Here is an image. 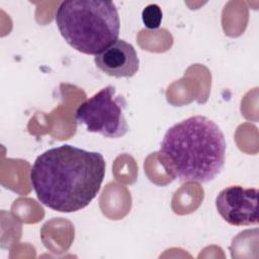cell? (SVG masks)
Returning a JSON list of instances; mask_svg holds the SVG:
<instances>
[{
    "label": "cell",
    "mask_w": 259,
    "mask_h": 259,
    "mask_svg": "<svg viewBox=\"0 0 259 259\" xmlns=\"http://www.w3.org/2000/svg\"><path fill=\"white\" fill-rule=\"evenodd\" d=\"M226 148L219 125L206 116L194 115L166 132L158 159L166 172L181 182L207 183L223 170Z\"/></svg>",
    "instance_id": "obj_2"
},
{
    "label": "cell",
    "mask_w": 259,
    "mask_h": 259,
    "mask_svg": "<svg viewBox=\"0 0 259 259\" xmlns=\"http://www.w3.org/2000/svg\"><path fill=\"white\" fill-rule=\"evenodd\" d=\"M163 13L159 5L149 4L147 5L142 12V20L144 25L151 30H156L160 27L162 22Z\"/></svg>",
    "instance_id": "obj_7"
},
{
    "label": "cell",
    "mask_w": 259,
    "mask_h": 259,
    "mask_svg": "<svg viewBox=\"0 0 259 259\" xmlns=\"http://www.w3.org/2000/svg\"><path fill=\"white\" fill-rule=\"evenodd\" d=\"M55 20L66 42L82 54L96 56L118 39L120 20L111 1H64Z\"/></svg>",
    "instance_id": "obj_3"
},
{
    "label": "cell",
    "mask_w": 259,
    "mask_h": 259,
    "mask_svg": "<svg viewBox=\"0 0 259 259\" xmlns=\"http://www.w3.org/2000/svg\"><path fill=\"white\" fill-rule=\"evenodd\" d=\"M96 67L108 76L128 78L139 70V57L135 48L123 39H117L94 57Z\"/></svg>",
    "instance_id": "obj_6"
},
{
    "label": "cell",
    "mask_w": 259,
    "mask_h": 259,
    "mask_svg": "<svg viewBox=\"0 0 259 259\" xmlns=\"http://www.w3.org/2000/svg\"><path fill=\"white\" fill-rule=\"evenodd\" d=\"M106 163L98 152L71 145L40 154L30 170L31 186L44 205L60 212L85 208L98 194Z\"/></svg>",
    "instance_id": "obj_1"
},
{
    "label": "cell",
    "mask_w": 259,
    "mask_h": 259,
    "mask_svg": "<svg viewBox=\"0 0 259 259\" xmlns=\"http://www.w3.org/2000/svg\"><path fill=\"white\" fill-rule=\"evenodd\" d=\"M258 189L231 185L215 198V207L225 222L232 226H256L258 224Z\"/></svg>",
    "instance_id": "obj_5"
},
{
    "label": "cell",
    "mask_w": 259,
    "mask_h": 259,
    "mask_svg": "<svg viewBox=\"0 0 259 259\" xmlns=\"http://www.w3.org/2000/svg\"><path fill=\"white\" fill-rule=\"evenodd\" d=\"M126 101L116 95L112 85H108L82 102L75 111V119L86 125L90 133L100 134L109 139L123 137L128 131L124 116Z\"/></svg>",
    "instance_id": "obj_4"
}]
</instances>
